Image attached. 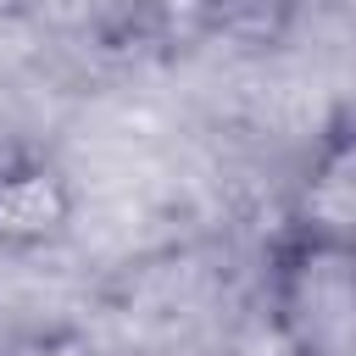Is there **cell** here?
Wrapping results in <instances>:
<instances>
[{"label":"cell","instance_id":"cell-1","mask_svg":"<svg viewBox=\"0 0 356 356\" xmlns=\"http://www.w3.org/2000/svg\"><path fill=\"white\" fill-rule=\"evenodd\" d=\"M261 306L278 356H350L356 239L278 222L261 256Z\"/></svg>","mask_w":356,"mask_h":356},{"label":"cell","instance_id":"cell-2","mask_svg":"<svg viewBox=\"0 0 356 356\" xmlns=\"http://www.w3.org/2000/svg\"><path fill=\"white\" fill-rule=\"evenodd\" d=\"M78 184L39 145H0V256H39L72 234Z\"/></svg>","mask_w":356,"mask_h":356},{"label":"cell","instance_id":"cell-3","mask_svg":"<svg viewBox=\"0 0 356 356\" xmlns=\"http://www.w3.org/2000/svg\"><path fill=\"white\" fill-rule=\"evenodd\" d=\"M284 222L328 234V239H356V134L350 111H334L323 134L312 139V156L295 178V200Z\"/></svg>","mask_w":356,"mask_h":356}]
</instances>
